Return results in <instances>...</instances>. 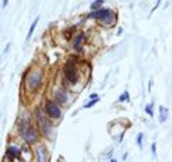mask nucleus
Wrapping results in <instances>:
<instances>
[{
    "instance_id": "20e7f679",
    "label": "nucleus",
    "mask_w": 172,
    "mask_h": 162,
    "mask_svg": "<svg viewBox=\"0 0 172 162\" xmlns=\"http://www.w3.org/2000/svg\"><path fill=\"white\" fill-rule=\"evenodd\" d=\"M36 119H37V123H39V126H40V129H42V132L45 133V135H48L49 132H50V121L45 116V115L42 114L40 111H37L36 112Z\"/></svg>"
},
{
    "instance_id": "9b49d317",
    "label": "nucleus",
    "mask_w": 172,
    "mask_h": 162,
    "mask_svg": "<svg viewBox=\"0 0 172 162\" xmlns=\"http://www.w3.org/2000/svg\"><path fill=\"white\" fill-rule=\"evenodd\" d=\"M166 118H168V109L165 106H159V121L165 122Z\"/></svg>"
},
{
    "instance_id": "f8f14e48",
    "label": "nucleus",
    "mask_w": 172,
    "mask_h": 162,
    "mask_svg": "<svg viewBox=\"0 0 172 162\" xmlns=\"http://www.w3.org/2000/svg\"><path fill=\"white\" fill-rule=\"evenodd\" d=\"M37 22H39V17H36V19L33 20V23H32V26H30V29H29V33H27L26 42L30 40V37H32V34H33V32H34V29H36V26H37Z\"/></svg>"
},
{
    "instance_id": "f257e3e1",
    "label": "nucleus",
    "mask_w": 172,
    "mask_h": 162,
    "mask_svg": "<svg viewBox=\"0 0 172 162\" xmlns=\"http://www.w3.org/2000/svg\"><path fill=\"white\" fill-rule=\"evenodd\" d=\"M20 136L23 138V141L26 144H34V142H37V138H39L37 130L27 122L20 123Z\"/></svg>"
},
{
    "instance_id": "2eb2a0df",
    "label": "nucleus",
    "mask_w": 172,
    "mask_h": 162,
    "mask_svg": "<svg viewBox=\"0 0 172 162\" xmlns=\"http://www.w3.org/2000/svg\"><path fill=\"white\" fill-rule=\"evenodd\" d=\"M119 102H123V100H129V93H128V90H125L123 93H122V96H119L118 99Z\"/></svg>"
},
{
    "instance_id": "7ed1b4c3",
    "label": "nucleus",
    "mask_w": 172,
    "mask_h": 162,
    "mask_svg": "<svg viewBox=\"0 0 172 162\" xmlns=\"http://www.w3.org/2000/svg\"><path fill=\"white\" fill-rule=\"evenodd\" d=\"M42 70H33L27 78V86L30 90H36L42 85Z\"/></svg>"
},
{
    "instance_id": "6e6552de",
    "label": "nucleus",
    "mask_w": 172,
    "mask_h": 162,
    "mask_svg": "<svg viewBox=\"0 0 172 162\" xmlns=\"http://www.w3.org/2000/svg\"><path fill=\"white\" fill-rule=\"evenodd\" d=\"M37 162H48V152L45 146L37 148Z\"/></svg>"
},
{
    "instance_id": "4468645a",
    "label": "nucleus",
    "mask_w": 172,
    "mask_h": 162,
    "mask_svg": "<svg viewBox=\"0 0 172 162\" xmlns=\"http://www.w3.org/2000/svg\"><path fill=\"white\" fill-rule=\"evenodd\" d=\"M98 102H99V99H90L87 103H85L83 108H85V109H89V108H92V106H93L95 103H98Z\"/></svg>"
},
{
    "instance_id": "39448f33",
    "label": "nucleus",
    "mask_w": 172,
    "mask_h": 162,
    "mask_svg": "<svg viewBox=\"0 0 172 162\" xmlns=\"http://www.w3.org/2000/svg\"><path fill=\"white\" fill-rule=\"evenodd\" d=\"M65 78H66L68 82H70V83H76V81H78L76 67H75V63H73L72 60H69L68 63L65 65Z\"/></svg>"
},
{
    "instance_id": "a211bd4d",
    "label": "nucleus",
    "mask_w": 172,
    "mask_h": 162,
    "mask_svg": "<svg viewBox=\"0 0 172 162\" xmlns=\"http://www.w3.org/2000/svg\"><path fill=\"white\" fill-rule=\"evenodd\" d=\"M152 155L156 156V144H152Z\"/></svg>"
},
{
    "instance_id": "0eeeda50",
    "label": "nucleus",
    "mask_w": 172,
    "mask_h": 162,
    "mask_svg": "<svg viewBox=\"0 0 172 162\" xmlns=\"http://www.w3.org/2000/svg\"><path fill=\"white\" fill-rule=\"evenodd\" d=\"M20 148L16 145H10L7 149H6V155L10 158V159H15V158H19L20 156Z\"/></svg>"
},
{
    "instance_id": "f03ea898",
    "label": "nucleus",
    "mask_w": 172,
    "mask_h": 162,
    "mask_svg": "<svg viewBox=\"0 0 172 162\" xmlns=\"http://www.w3.org/2000/svg\"><path fill=\"white\" fill-rule=\"evenodd\" d=\"M90 17L99 19V20H102L103 23H112V22L115 20L113 12L109 10V9H99V10H95V12L90 13Z\"/></svg>"
},
{
    "instance_id": "6ab92c4d",
    "label": "nucleus",
    "mask_w": 172,
    "mask_h": 162,
    "mask_svg": "<svg viewBox=\"0 0 172 162\" xmlns=\"http://www.w3.org/2000/svg\"><path fill=\"white\" fill-rule=\"evenodd\" d=\"M89 97H90V99H99V96H98L96 93H92V95H89Z\"/></svg>"
},
{
    "instance_id": "ddd939ff",
    "label": "nucleus",
    "mask_w": 172,
    "mask_h": 162,
    "mask_svg": "<svg viewBox=\"0 0 172 162\" xmlns=\"http://www.w3.org/2000/svg\"><path fill=\"white\" fill-rule=\"evenodd\" d=\"M103 3H105V1H103V0H96V1H93V3H92V4H90V9H92V12H95V10H96V9H98V10H99V7H101V6H102Z\"/></svg>"
},
{
    "instance_id": "dca6fc26",
    "label": "nucleus",
    "mask_w": 172,
    "mask_h": 162,
    "mask_svg": "<svg viewBox=\"0 0 172 162\" xmlns=\"http://www.w3.org/2000/svg\"><path fill=\"white\" fill-rule=\"evenodd\" d=\"M152 106H154V105H152V103H149V105H148V106L145 108V111H146V114H148V115H151V116L154 115V112H152Z\"/></svg>"
},
{
    "instance_id": "423d86ee",
    "label": "nucleus",
    "mask_w": 172,
    "mask_h": 162,
    "mask_svg": "<svg viewBox=\"0 0 172 162\" xmlns=\"http://www.w3.org/2000/svg\"><path fill=\"white\" fill-rule=\"evenodd\" d=\"M46 112H48V115H49L50 118H53V119H59V118L62 116L60 108H59L55 102H52V100H49V102L46 103Z\"/></svg>"
},
{
    "instance_id": "f3484780",
    "label": "nucleus",
    "mask_w": 172,
    "mask_h": 162,
    "mask_svg": "<svg viewBox=\"0 0 172 162\" xmlns=\"http://www.w3.org/2000/svg\"><path fill=\"white\" fill-rule=\"evenodd\" d=\"M142 138H143V133H138V146L142 148Z\"/></svg>"
},
{
    "instance_id": "1a4fd4ad",
    "label": "nucleus",
    "mask_w": 172,
    "mask_h": 162,
    "mask_svg": "<svg viewBox=\"0 0 172 162\" xmlns=\"http://www.w3.org/2000/svg\"><path fill=\"white\" fill-rule=\"evenodd\" d=\"M83 40H85V33H79V34L75 37V42H73V49H76V50H80Z\"/></svg>"
},
{
    "instance_id": "aec40b11",
    "label": "nucleus",
    "mask_w": 172,
    "mask_h": 162,
    "mask_svg": "<svg viewBox=\"0 0 172 162\" xmlns=\"http://www.w3.org/2000/svg\"><path fill=\"white\" fill-rule=\"evenodd\" d=\"M110 162H116V159H110Z\"/></svg>"
},
{
    "instance_id": "9d476101",
    "label": "nucleus",
    "mask_w": 172,
    "mask_h": 162,
    "mask_svg": "<svg viewBox=\"0 0 172 162\" xmlns=\"http://www.w3.org/2000/svg\"><path fill=\"white\" fill-rule=\"evenodd\" d=\"M56 99H57V102H60V103L68 102V92H66L65 89H59V90L56 92Z\"/></svg>"
}]
</instances>
